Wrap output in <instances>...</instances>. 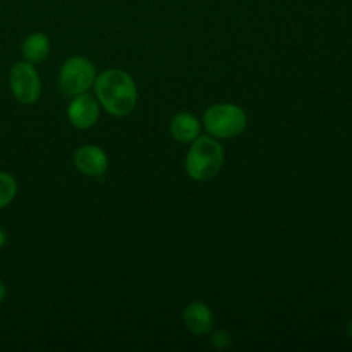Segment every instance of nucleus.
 <instances>
[{"mask_svg": "<svg viewBox=\"0 0 352 352\" xmlns=\"http://www.w3.org/2000/svg\"><path fill=\"white\" fill-rule=\"evenodd\" d=\"M96 78L95 66L84 56H72L60 67L59 85L69 95L76 96L84 94Z\"/></svg>", "mask_w": 352, "mask_h": 352, "instance_id": "4", "label": "nucleus"}, {"mask_svg": "<svg viewBox=\"0 0 352 352\" xmlns=\"http://www.w3.org/2000/svg\"><path fill=\"white\" fill-rule=\"evenodd\" d=\"M50 40L47 34L36 32L29 34L22 44V54L30 63H38L48 56Z\"/></svg>", "mask_w": 352, "mask_h": 352, "instance_id": "10", "label": "nucleus"}, {"mask_svg": "<svg viewBox=\"0 0 352 352\" xmlns=\"http://www.w3.org/2000/svg\"><path fill=\"white\" fill-rule=\"evenodd\" d=\"M10 87L15 99L21 103H34L41 94V84L33 63L18 62L10 70Z\"/></svg>", "mask_w": 352, "mask_h": 352, "instance_id": "5", "label": "nucleus"}, {"mask_svg": "<svg viewBox=\"0 0 352 352\" xmlns=\"http://www.w3.org/2000/svg\"><path fill=\"white\" fill-rule=\"evenodd\" d=\"M4 297H6V286H4V283L0 280V302L4 300Z\"/></svg>", "mask_w": 352, "mask_h": 352, "instance_id": "14", "label": "nucleus"}, {"mask_svg": "<svg viewBox=\"0 0 352 352\" xmlns=\"http://www.w3.org/2000/svg\"><path fill=\"white\" fill-rule=\"evenodd\" d=\"M183 320L188 331L195 336H204L210 333L214 324L212 309L202 301L190 302L184 308Z\"/></svg>", "mask_w": 352, "mask_h": 352, "instance_id": "8", "label": "nucleus"}, {"mask_svg": "<svg viewBox=\"0 0 352 352\" xmlns=\"http://www.w3.org/2000/svg\"><path fill=\"white\" fill-rule=\"evenodd\" d=\"M16 183L14 177L6 172H0V208L7 206L15 197Z\"/></svg>", "mask_w": 352, "mask_h": 352, "instance_id": "11", "label": "nucleus"}, {"mask_svg": "<svg viewBox=\"0 0 352 352\" xmlns=\"http://www.w3.org/2000/svg\"><path fill=\"white\" fill-rule=\"evenodd\" d=\"M95 92L103 109L116 116H128L136 104L138 91L132 77L118 69H109L95 78Z\"/></svg>", "mask_w": 352, "mask_h": 352, "instance_id": "1", "label": "nucleus"}, {"mask_svg": "<svg viewBox=\"0 0 352 352\" xmlns=\"http://www.w3.org/2000/svg\"><path fill=\"white\" fill-rule=\"evenodd\" d=\"M224 161V151L220 143L210 136H201L192 142L187 157L186 170L197 182L210 180L217 175Z\"/></svg>", "mask_w": 352, "mask_h": 352, "instance_id": "2", "label": "nucleus"}, {"mask_svg": "<svg viewBox=\"0 0 352 352\" xmlns=\"http://www.w3.org/2000/svg\"><path fill=\"white\" fill-rule=\"evenodd\" d=\"M67 116L74 126L80 129L91 128L99 118L98 100L85 92L76 95L69 104Z\"/></svg>", "mask_w": 352, "mask_h": 352, "instance_id": "6", "label": "nucleus"}, {"mask_svg": "<svg viewBox=\"0 0 352 352\" xmlns=\"http://www.w3.org/2000/svg\"><path fill=\"white\" fill-rule=\"evenodd\" d=\"M212 346L219 351L228 349L231 345V336L226 330H217L212 334Z\"/></svg>", "mask_w": 352, "mask_h": 352, "instance_id": "12", "label": "nucleus"}, {"mask_svg": "<svg viewBox=\"0 0 352 352\" xmlns=\"http://www.w3.org/2000/svg\"><path fill=\"white\" fill-rule=\"evenodd\" d=\"M74 165L76 168L92 177L102 176L107 169V157L104 151L96 146H82L74 153Z\"/></svg>", "mask_w": 352, "mask_h": 352, "instance_id": "7", "label": "nucleus"}, {"mask_svg": "<svg viewBox=\"0 0 352 352\" xmlns=\"http://www.w3.org/2000/svg\"><path fill=\"white\" fill-rule=\"evenodd\" d=\"M6 242H7V234H6V231L3 228H0V248L4 246Z\"/></svg>", "mask_w": 352, "mask_h": 352, "instance_id": "13", "label": "nucleus"}, {"mask_svg": "<svg viewBox=\"0 0 352 352\" xmlns=\"http://www.w3.org/2000/svg\"><path fill=\"white\" fill-rule=\"evenodd\" d=\"M172 136L180 143H190L197 139L201 131V124L195 116L187 111L177 113L169 124Z\"/></svg>", "mask_w": 352, "mask_h": 352, "instance_id": "9", "label": "nucleus"}, {"mask_svg": "<svg viewBox=\"0 0 352 352\" xmlns=\"http://www.w3.org/2000/svg\"><path fill=\"white\" fill-rule=\"evenodd\" d=\"M346 331H348V334L352 337V320L348 323V327H346Z\"/></svg>", "mask_w": 352, "mask_h": 352, "instance_id": "15", "label": "nucleus"}, {"mask_svg": "<svg viewBox=\"0 0 352 352\" xmlns=\"http://www.w3.org/2000/svg\"><path fill=\"white\" fill-rule=\"evenodd\" d=\"M204 125L212 136L217 139H230L245 129L246 114L236 104H213L204 114Z\"/></svg>", "mask_w": 352, "mask_h": 352, "instance_id": "3", "label": "nucleus"}]
</instances>
